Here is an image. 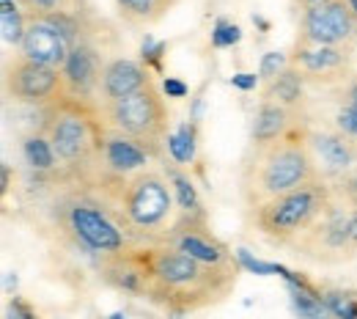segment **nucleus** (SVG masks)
Here are the masks:
<instances>
[{"label":"nucleus","instance_id":"nucleus-14","mask_svg":"<svg viewBox=\"0 0 357 319\" xmlns=\"http://www.w3.org/2000/svg\"><path fill=\"white\" fill-rule=\"evenodd\" d=\"M61 72L66 77V89H69L72 96L91 99L93 94H99L105 64H102L96 47L89 45V42H80L77 47H72V52L66 58V66Z\"/></svg>","mask_w":357,"mask_h":319},{"label":"nucleus","instance_id":"nucleus-6","mask_svg":"<svg viewBox=\"0 0 357 319\" xmlns=\"http://www.w3.org/2000/svg\"><path fill=\"white\" fill-rule=\"evenodd\" d=\"M174 187L160 171H140L130 177L119 190L121 221L132 234H157L174 218Z\"/></svg>","mask_w":357,"mask_h":319},{"label":"nucleus","instance_id":"nucleus-24","mask_svg":"<svg viewBox=\"0 0 357 319\" xmlns=\"http://www.w3.org/2000/svg\"><path fill=\"white\" fill-rule=\"evenodd\" d=\"M291 66V58L286 52H278V50H269L261 55V64H259V77L272 83L275 77H280L286 69Z\"/></svg>","mask_w":357,"mask_h":319},{"label":"nucleus","instance_id":"nucleus-32","mask_svg":"<svg viewBox=\"0 0 357 319\" xmlns=\"http://www.w3.org/2000/svg\"><path fill=\"white\" fill-rule=\"evenodd\" d=\"M259 75H253V72H239V75H234L231 77V86L234 89H239V91H253L256 86H259Z\"/></svg>","mask_w":357,"mask_h":319},{"label":"nucleus","instance_id":"nucleus-15","mask_svg":"<svg viewBox=\"0 0 357 319\" xmlns=\"http://www.w3.org/2000/svg\"><path fill=\"white\" fill-rule=\"evenodd\" d=\"M151 86V72L146 64H137L132 58H113L105 64L102 83H99V96L107 102H119L130 94H137L140 89Z\"/></svg>","mask_w":357,"mask_h":319},{"label":"nucleus","instance_id":"nucleus-35","mask_svg":"<svg viewBox=\"0 0 357 319\" xmlns=\"http://www.w3.org/2000/svg\"><path fill=\"white\" fill-rule=\"evenodd\" d=\"M11 286H17V278H14V273L6 275V289H11Z\"/></svg>","mask_w":357,"mask_h":319},{"label":"nucleus","instance_id":"nucleus-3","mask_svg":"<svg viewBox=\"0 0 357 319\" xmlns=\"http://www.w3.org/2000/svg\"><path fill=\"white\" fill-rule=\"evenodd\" d=\"M316 179L321 177L308 149V138L289 133L272 143H259L250 149L242 168V195L248 209H256Z\"/></svg>","mask_w":357,"mask_h":319},{"label":"nucleus","instance_id":"nucleus-10","mask_svg":"<svg viewBox=\"0 0 357 319\" xmlns=\"http://www.w3.org/2000/svg\"><path fill=\"white\" fill-rule=\"evenodd\" d=\"M66 226L72 231V237L93 253L110 256L127 248V237L121 234V228L105 212H99V207L86 204V201H72L66 207Z\"/></svg>","mask_w":357,"mask_h":319},{"label":"nucleus","instance_id":"nucleus-17","mask_svg":"<svg viewBox=\"0 0 357 319\" xmlns=\"http://www.w3.org/2000/svg\"><path fill=\"white\" fill-rule=\"evenodd\" d=\"M291 119H294V110L278 105V102H269L264 99L253 116V127H250V140L253 146L259 143H272L278 138L289 135L291 133Z\"/></svg>","mask_w":357,"mask_h":319},{"label":"nucleus","instance_id":"nucleus-20","mask_svg":"<svg viewBox=\"0 0 357 319\" xmlns=\"http://www.w3.org/2000/svg\"><path fill=\"white\" fill-rule=\"evenodd\" d=\"M22 160L33 171H52L58 165L55 149H52L47 133H31L22 138Z\"/></svg>","mask_w":357,"mask_h":319},{"label":"nucleus","instance_id":"nucleus-19","mask_svg":"<svg viewBox=\"0 0 357 319\" xmlns=\"http://www.w3.org/2000/svg\"><path fill=\"white\" fill-rule=\"evenodd\" d=\"M303 83H305L303 72L297 66H289L280 77H275L269 83L264 96L269 102H278V105H283L289 110H297V105H303Z\"/></svg>","mask_w":357,"mask_h":319},{"label":"nucleus","instance_id":"nucleus-5","mask_svg":"<svg viewBox=\"0 0 357 319\" xmlns=\"http://www.w3.org/2000/svg\"><path fill=\"white\" fill-rule=\"evenodd\" d=\"M102 116L107 130H116L121 135L137 140L151 157H160L168 143V105L160 89L151 83L137 94H130L119 102L102 105Z\"/></svg>","mask_w":357,"mask_h":319},{"label":"nucleus","instance_id":"nucleus-21","mask_svg":"<svg viewBox=\"0 0 357 319\" xmlns=\"http://www.w3.org/2000/svg\"><path fill=\"white\" fill-rule=\"evenodd\" d=\"M28 22L22 17V8L17 6V0H0V34L6 45L20 47L25 39Z\"/></svg>","mask_w":357,"mask_h":319},{"label":"nucleus","instance_id":"nucleus-7","mask_svg":"<svg viewBox=\"0 0 357 319\" xmlns=\"http://www.w3.org/2000/svg\"><path fill=\"white\" fill-rule=\"evenodd\" d=\"M349 212L338 198L330 207V212L311 228L305 231L300 239H294L289 248L303 256L311 259L316 265H344L357 256V248L352 245V234H349Z\"/></svg>","mask_w":357,"mask_h":319},{"label":"nucleus","instance_id":"nucleus-4","mask_svg":"<svg viewBox=\"0 0 357 319\" xmlns=\"http://www.w3.org/2000/svg\"><path fill=\"white\" fill-rule=\"evenodd\" d=\"M335 204L333 184L324 179L308 182L297 190H289L267 204L250 209L256 228L269 242L289 248L294 239H300L305 231H311Z\"/></svg>","mask_w":357,"mask_h":319},{"label":"nucleus","instance_id":"nucleus-22","mask_svg":"<svg viewBox=\"0 0 357 319\" xmlns=\"http://www.w3.org/2000/svg\"><path fill=\"white\" fill-rule=\"evenodd\" d=\"M165 149H168V154L174 157L176 165H190L195 160V121H187V124L178 127L176 133H171Z\"/></svg>","mask_w":357,"mask_h":319},{"label":"nucleus","instance_id":"nucleus-13","mask_svg":"<svg viewBox=\"0 0 357 319\" xmlns=\"http://www.w3.org/2000/svg\"><path fill=\"white\" fill-rule=\"evenodd\" d=\"M349 52L352 47L297 45L291 55V66H297L308 80H338L349 72V61H352Z\"/></svg>","mask_w":357,"mask_h":319},{"label":"nucleus","instance_id":"nucleus-28","mask_svg":"<svg viewBox=\"0 0 357 319\" xmlns=\"http://www.w3.org/2000/svg\"><path fill=\"white\" fill-rule=\"evenodd\" d=\"M335 130H341L344 135H349L357 140V107L355 105L344 102V105L338 107V113H335Z\"/></svg>","mask_w":357,"mask_h":319},{"label":"nucleus","instance_id":"nucleus-16","mask_svg":"<svg viewBox=\"0 0 357 319\" xmlns=\"http://www.w3.org/2000/svg\"><path fill=\"white\" fill-rule=\"evenodd\" d=\"M149 160H151V154L137 140L121 135L116 130H107L105 149H102V165H105L107 174L130 179V177L149 168Z\"/></svg>","mask_w":357,"mask_h":319},{"label":"nucleus","instance_id":"nucleus-38","mask_svg":"<svg viewBox=\"0 0 357 319\" xmlns=\"http://www.w3.org/2000/svg\"><path fill=\"white\" fill-rule=\"evenodd\" d=\"M349 6H352V11L357 14V0H349Z\"/></svg>","mask_w":357,"mask_h":319},{"label":"nucleus","instance_id":"nucleus-1","mask_svg":"<svg viewBox=\"0 0 357 319\" xmlns=\"http://www.w3.org/2000/svg\"><path fill=\"white\" fill-rule=\"evenodd\" d=\"M130 253L143 270V295L176 314L215 306L236 286L234 265H204L174 245H157Z\"/></svg>","mask_w":357,"mask_h":319},{"label":"nucleus","instance_id":"nucleus-37","mask_svg":"<svg viewBox=\"0 0 357 319\" xmlns=\"http://www.w3.org/2000/svg\"><path fill=\"white\" fill-rule=\"evenodd\" d=\"M107 319H127V314H124V311H113Z\"/></svg>","mask_w":357,"mask_h":319},{"label":"nucleus","instance_id":"nucleus-34","mask_svg":"<svg viewBox=\"0 0 357 319\" xmlns=\"http://www.w3.org/2000/svg\"><path fill=\"white\" fill-rule=\"evenodd\" d=\"M347 102L357 107V77L355 80H349V86H347Z\"/></svg>","mask_w":357,"mask_h":319},{"label":"nucleus","instance_id":"nucleus-27","mask_svg":"<svg viewBox=\"0 0 357 319\" xmlns=\"http://www.w3.org/2000/svg\"><path fill=\"white\" fill-rule=\"evenodd\" d=\"M333 193H335V198H338L347 209H355L357 212V171L355 174H349L347 179H341V182L333 184Z\"/></svg>","mask_w":357,"mask_h":319},{"label":"nucleus","instance_id":"nucleus-18","mask_svg":"<svg viewBox=\"0 0 357 319\" xmlns=\"http://www.w3.org/2000/svg\"><path fill=\"white\" fill-rule=\"evenodd\" d=\"M116 6H119V14L130 25L146 28V25L160 22L176 6V0H116Z\"/></svg>","mask_w":357,"mask_h":319},{"label":"nucleus","instance_id":"nucleus-9","mask_svg":"<svg viewBox=\"0 0 357 319\" xmlns=\"http://www.w3.org/2000/svg\"><path fill=\"white\" fill-rule=\"evenodd\" d=\"M303 36L297 45L352 47L357 42V14L349 0H327L303 11Z\"/></svg>","mask_w":357,"mask_h":319},{"label":"nucleus","instance_id":"nucleus-26","mask_svg":"<svg viewBox=\"0 0 357 319\" xmlns=\"http://www.w3.org/2000/svg\"><path fill=\"white\" fill-rule=\"evenodd\" d=\"M239 39H242V28L236 22H228L223 17L215 22V28H212V45L215 47H234L239 45Z\"/></svg>","mask_w":357,"mask_h":319},{"label":"nucleus","instance_id":"nucleus-29","mask_svg":"<svg viewBox=\"0 0 357 319\" xmlns=\"http://www.w3.org/2000/svg\"><path fill=\"white\" fill-rule=\"evenodd\" d=\"M165 50H168L165 42H157L151 34H146V39H143V45H140V58H143V64H154V66H160V58H162Z\"/></svg>","mask_w":357,"mask_h":319},{"label":"nucleus","instance_id":"nucleus-8","mask_svg":"<svg viewBox=\"0 0 357 319\" xmlns=\"http://www.w3.org/2000/svg\"><path fill=\"white\" fill-rule=\"evenodd\" d=\"M3 91L17 102L50 107L52 102L63 99L69 89H66V77L61 69L42 66V64H33V61L17 55V58L6 61V66H3Z\"/></svg>","mask_w":357,"mask_h":319},{"label":"nucleus","instance_id":"nucleus-23","mask_svg":"<svg viewBox=\"0 0 357 319\" xmlns=\"http://www.w3.org/2000/svg\"><path fill=\"white\" fill-rule=\"evenodd\" d=\"M168 182L174 187V195H176V204L181 207V215H204L198 193L190 182V177H184L181 171H168Z\"/></svg>","mask_w":357,"mask_h":319},{"label":"nucleus","instance_id":"nucleus-2","mask_svg":"<svg viewBox=\"0 0 357 319\" xmlns=\"http://www.w3.org/2000/svg\"><path fill=\"white\" fill-rule=\"evenodd\" d=\"M45 133L55 149L58 163L80 177L83 182L96 177L102 165V149L107 138V124L102 110L91 105V99H80L66 94L45 110Z\"/></svg>","mask_w":357,"mask_h":319},{"label":"nucleus","instance_id":"nucleus-12","mask_svg":"<svg viewBox=\"0 0 357 319\" xmlns=\"http://www.w3.org/2000/svg\"><path fill=\"white\" fill-rule=\"evenodd\" d=\"M20 50H22V58L42 64V66H52V69H63L66 58L72 52L69 42L42 17L28 20V31H25Z\"/></svg>","mask_w":357,"mask_h":319},{"label":"nucleus","instance_id":"nucleus-25","mask_svg":"<svg viewBox=\"0 0 357 319\" xmlns=\"http://www.w3.org/2000/svg\"><path fill=\"white\" fill-rule=\"evenodd\" d=\"M324 303L335 319H357V300L344 292H324Z\"/></svg>","mask_w":357,"mask_h":319},{"label":"nucleus","instance_id":"nucleus-31","mask_svg":"<svg viewBox=\"0 0 357 319\" xmlns=\"http://www.w3.org/2000/svg\"><path fill=\"white\" fill-rule=\"evenodd\" d=\"M6 319H39V314H36L25 300L14 297V300H8V306H6Z\"/></svg>","mask_w":357,"mask_h":319},{"label":"nucleus","instance_id":"nucleus-33","mask_svg":"<svg viewBox=\"0 0 357 319\" xmlns=\"http://www.w3.org/2000/svg\"><path fill=\"white\" fill-rule=\"evenodd\" d=\"M162 91H165L168 99H181V96H187L190 89H187L181 80H176V77H165V80H162Z\"/></svg>","mask_w":357,"mask_h":319},{"label":"nucleus","instance_id":"nucleus-11","mask_svg":"<svg viewBox=\"0 0 357 319\" xmlns=\"http://www.w3.org/2000/svg\"><path fill=\"white\" fill-rule=\"evenodd\" d=\"M316 171L324 182H341L357 171V140L341 130H313L305 133Z\"/></svg>","mask_w":357,"mask_h":319},{"label":"nucleus","instance_id":"nucleus-30","mask_svg":"<svg viewBox=\"0 0 357 319\" xmlns=\"http://www.w3.org/2000/svg\"><path fill=\"white\" fill-rule=\"evenodd\" d=\"M72 0H25V6L33 11V17H45L52 11H66Z\"/></svg>","mask_w":357,"mask_h":319},{"label":"nucleus","instance_id":"nucleus-36","mask_svg":"<svg viewBox=\"0 0 357 319\" xmlns=\"http://www.w3.org/2000/svg\"><path fill=\"white\" fill-rule=\"evenodd\" d=\"M300 3L308 8V6H319V3H327V0H300Z\"/></svg>","mask_w":357,"mask_h":319}]
</instances>
